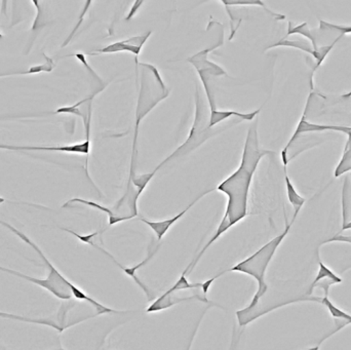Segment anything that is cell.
Segmentation results:
<instances>
[{
  "instance_id": "obj_12",
  "label": "cell",
  "mask_w": 351,
  "mask_h": 350,
  "mask_svg": "<svg viewBox=\"0 0 351 350\" xmlns=\"http://www.w3.org/2000/svg\"><path fill=\"white\" fill-rule=\"evenodd\" d=\"M294 47V49H300V51H305V53H309V55H313L315 60V65L313 67V72H311V84H313V75H315V71H317V68L322 65L321 59H319V53L313 49V45L309 42L308 40H287V39H282V40L278 41V42L274 43V45H270L266 49H274V47Z\"/></svg>"
},
{
  "instance_id": "obj_27",
  "label": "cell",
  "mask_w": 351,
  "mask_h": 350,
  "mask_svg": "<svg viewBox=\"0 0 351 350\" xmlns=\"http://www.w3.org/2000/svg\"><path fill=\"white\" fill-rule=\"evenodd\" d=\"M3 201V199H0V203H2Z\"/></svg>"
},
{
  "instance_id": "obj_26",
  "label": "cell",
  "mask_w": 351,
  "mask_h": 350,
  "mask_svg": "<svg viewBox=\"0 0 351 350\" xmlns=\"http://www.w3.org/2000/svg\"><path fill=\"white\" fill-rule=\"evenodd\" d=\"M351 229V221H348L346 225L342 226L341 232H344V230H350Z\"/></svg>"
},
{
  "instance_id": "obj_13",
  "label": "cell",
  "mask_w": 351,
  "mask_h": 350,
  "mask_svg": "<svg viewBox=\"0 0 351 350\" xmlns=\"http://www.w3.org/2000/svg\"><path fill=\"white\" fill-rule=\"evenodd\" d=\"M321 304L327 308L330 316L335 321V324L337 325V329H336L334 333L342 330L344 327L348 326V325H351V314L337 308V306L330 300L329 296H323V297H322Z\"/></svg>"
},
{
  "instance_id": "obj_21",
  "label": "cell",
  "mask_w": 351,
  "mask_h": 350,
  "mask_svg": "<svg viewBox=\"0 0 351 350\" xmlns=\"http://www.w3.org/2000/svg\"><path fill=\"white\" fill-rule=\"evenodd\" d=\"M154 176L152 175V173H149V174L140 175V176H135L133 177V178H131L132 180H133L134 185H135V186L138 188V197L142 195L144 189L146 188L148 183L152 181V179L154 178Z\"/></svg>"
},
{
  "instance_id": "obj_11",
  "label": "cell",
  "mask_w": 351,
  "mask_h": 350,
  "mask_svg": "<svg viewBox=\"0 0 351 350\" xmlns=\"http://www.w3.org/2000/svg\"><path fill=\"white\" fill-rule=\"evenodd\" d=\"M90 125L86 127V142L82 144H75V145L69 146H58V147H19V146L0 145V148L14 150H45V151L71 152V153H82L88 155L90 149Z\"/></svg>"
},
{
  "instance_id": "obj_29",
  "label": "cell",
  "mask_w": 351,
  "mask_h": 350,
  "mask_svg": "<svg viewBox=\"0 0 351 350\" xmlns=\"http://www.w3.org/2000/svg\"><path fill=\"white\" fill-rule=\"evenodd\" d=\"M62 350H65V349H62Z\"/></svg>"
},
{
  "instance_id": "obj_18",
  "label": "cell",
  "mask_w": 351,
  "mask_h": 350,
  "mask_svg": "<svg viewBox=\"0 0 351 350\" xmlns=\"http://www.w3.org/2000/svg\"><path fill=\"white\" fill-rule=\"evenodd\" d=\"M73 203H84V205H88V207L95 208V209L99 210V211L104 212L105 214L108 215L109 218V225H115V224L119 223V219L115 217L114 214H113L112 210L108 209V208L103 207V205H99V203H94V201H84V199H73L71 201H68L66 205H64V207H68V205Z\"/></svg>"
},
{
  "instance_id": "obj_10",
  "label": "cell",
  "mask_w": 351,
  "mask_h": 350,
  "mask_svg": "<svg viewBox=\"0 0 351 350\" xmlns=\"http://www.w3.org/2000/svg\"><path fill=\"white\" fill-rule=\"evenodd\" d=\"M190 300H198V301L204 302V303L210 304V305H215L212 302L208 301L206 297H202L199 295L190 296V297H177L176 293H167L165 292L160 298L154 300V303L147 308L146 312L148 314H154V312H162L165 310H169V308H173L177 304L181 303V302L190 301Z\"/></svg>"
},
{
  "instance_id": "obj_17",
  "label": "cell",
  "mask_w": 351,
  "mask_h": 350,
  "mask_svg": "<svg viewBox=\"0 0 351 350\" xmlns=\"http://www.w3.org/2000/svg\"><path fill=\"white\" fill-rule=\"evenodd\" d=\"M0 318H5V320L19 321V322L29 323V324L43 325V326L51 327L55 329L58 332L61 333L57 323L49 318H33L29 316H18V314H8V312H0Z\"/></svg>"
},
{
  "instance_id": "obj_14",
  "label": "cell",
  "mask_w": 351,
  "mask_h": 350,
  "mask_svg": "<svg viewBox=\"0 0 351 350\" xmlns=\"http://www.w3.org/2000/svg\"><path fill=\"white\" fill-rule=\"evenodd\" d=\"M260 110L261 109H258V110L253 111L251 113H241L237 112V111H210V118H208V127L213 129L215 125H219V123H222L225 119L229 118L231 116H237L239 118L243 119V121H252L259 114Z\"/></svg>"
},
{
  "instance_id": "obj_7",
  "label": "cell",
  "mask_w": 351,
  "mask_h": 350,
  "mask_svg": "<svg viewBox=\"0 0 351 350\" xmlns=\"http://www.w3.org/2000/svg\"><path fill=\"white\" fill-rule=\"evenodd\" d=\"M317 259H319V271H317V275H315V281L311 283L308 292H307L306 295L308 297H311L313 291L317 289L322 290L324 296H329L331 287H333L334 285H339L343 282V279L339 275H336L330 267H328L325 263L319 260V253L317 252Z\"/></svg>"
},
{
  "instance_id": "obj_15",
  "label": "cell",
  "mask_w": 351,
  "mask_h": 350,
  "mask_svg": "<svg viewBox=\"0 0 351 350\" xmlns=\"http://www.w3.org/2000/svg\"><path fill=\"white\" fill-rule=\"evenodd\" d=\"M285 181H286L287 197H288L289 203L294 208V215L298 216L301 210H302L303 205L306 203V199L299 195L298 191L293 184L292 180L289 177L287 170H285Z\"/></svg>"
},
{
  "instance_id": "obj_4",
  "label": "cell",
  "mask_w": 351,
  "mask_h": 350,
  "mask_svg": "<svg viewBox=\"0 0 351 350\" xmlns=\"http://www.w3.org/2000/svg\"><path fill=\"white\" fill-rule=\"evenodd\" d=\"M216 132L217 131H215V129L208 127V118H206L204 102H202L199 92H198L197 88H196L195 118H194L193 125H192L191 129H190L187 140H186L180 147H178V149L176 150L174 153L171 154L162 164H158L156 170L152 172V175L154 176L162 166H164L167 162H170L173 158H178V156L185 155V154L189 153L190 151L195 149L198 146L202 145L208 138L214 136Z\"/></svg>"
},
{
  "instance_id": "obj_20",
  "label": "cell",
  "mask_w": 351,
  "mask_h": 350,
  "mask_svg": "<svg viewBox=\"0 0 351 350\" xmlns=\"http://www.w3.org/2000/svg\"><path fill=\"white\" fill-rule=\"evenodd\" d=\"M221 3L224 4L225 6L229 5H260L264 8V10H267L271 16H274L276 20H285L286 16H282V14H276V12H271V10H268L265 6V3L263 1H260V0H255V1H221Z\"/></svg>"
},
{
  "instance_id": "obj_22",
  "label": "cell",
  "mask_w": 351,
  "mask_h": 350,
  "mask_svg": "<svg viewBox=\"0 0 351 350\" xmlns=\"http://www.w3.org/2000/svg\"><path fill=\"white\" fill-rule=\"evenodd\" d=\"M95 95L93 96L88 97V98L84 99L82 101H80V102L76 103L73 106L69 107H62V108L58 109L55 113H72V114L80 115V116H82V112L80 111V106H82L84 103L88 102V101L93 100L94 99Z\"/></svg>"
},
{
  "instance_id": "obj_19",
  "label": "cell",
  "mask_w": 351,
  "mask_h": 350,
  "mask_svg": "<svg viewBox=\"0 0 351 350\" xmlns=\"http://www.w3.org/2000/svg\"><path fill=\"white\" fill-rule=\"evenodd\" d=\"M202 283L190 284L186 275L182 273L177 283H176L172 288H170V289L167 291V293H176V292L182 291V290L202 289Z\"/></svg>"
},
{
  "instance_id": "obj_1",
  "label": "cell",
  "mask_w": 351,
  "mask_h": 350,
  "mask_svg": "<svg viewBox=\"0 0 351 350\" xmlns=\"http://www.w3.org/2000/svg\"><path fill=\"white\" fill-rule=\"evenodd\" d=\"M269 154H274V152L260 147L257 125L255 123L247 132L239 168L217 187V190L224 193L228 197L226 211L221 222L227 224L229 228L237 225L249 215L247 205L250 187L254 175L259 166L260 160Z\"/></svg>"
},
{
  "instance_id": "obj_16",
  "label": "cell",
  "mask_w": 351,
  "mask_h": 350,
  "mask_svg": "<svg viewBox=\"0 0 351 350\" xmlns=\"http://www.w3.org/2000/svg\"><path fill=\"white\" fill-rule=\"evenodd\" d=\"M348 172H351V129L348 134V140L344 145L343 153L334 171V177L339 178Z\"/></svg>"
},
{
  "instance_id": "obj_3",
  "label": "cell",
  "mask_w": 351,
  "mask_h": 350,
  "mask_svg": "<svg viewBox=\"0 0 351 350\" xmlns=\"http://www.w3.org/2000/svg\"><path fill=\"white\" fill-rule=\"evenodd\" d=\"M0 224L4 227L8 228L10 232H14L18 238H20L25 244L30 246L35 252L37 253L41 260L45 263V267H47L49 273L47 277H45V282H47V288L45 290L49 291V293L53 294L55 297L58 299L63 300V301H70L71 299L78 300V301H86L88 303L92 304L94 306L95 310H97L98 316L100 314H110V312H114L115 310L112 308H106L103 304L99 303L97 300L94 298L90 297L86 292L82 291V289L74 285L73 283L66 279L59 271L57 267L47 258L43 251L40 250L38 246L35 244L33 240H31L26 234L23 232H19L16 228L12 227L10 224L5 223V222L0 220Z\"/></svg>"
},
{
  "instance_id": "obj_23",
  "label": "cell",
  "mask_w": 351,
  "mask_h": 350,
  "mask_svg": "<svg viewBox=\"0 0 351 350\" xmlns=\"http://www.w3.org/2000/svg\"><path fill=\"white\" fill-rule=\"evenodd\" d=\"M329 242H346V244H351V236H344V234H338L336 236H332L329 240H325L322 242L319 247L324 246V245L329 244Z\"/></svg>"
},
{
  "instance_id": "obj_24",
  "label": "cell",
  "mask_w": 351,
  "mask_h": 350,
  "mask_svg": "<svg viewBox=\"0 0 351 350\" xmlns=\"http://www.w3.org/2000/svg\"><path fill=\"white\" fill-rule=\"evenodd\" d=\"M141 4H143V1H137L134 4L133 8H132L131 12H130L129 16H128L127 20H130V18H133L134 14H136V12L138 10V8H139Z\"/></svg>"
},
{
  "instance_id": "obj_5",
  "label": "cell",
  "mask_w": 351,
  "mask_h": 350,
  "mask_svg": "<svg viewBox=\"0 0 351 350\" xmlns=\"http://www.w3.org/2000/svg\"><path fill=\"white\" fill-rule=\"evenodd\" d=\"M218 47L219 45H214V47L204 49V51H200V53H196L195 55L188 59L190 63L195 66L196 70H197L198 74H199L200 79H202V84H204V90H206V97H208L210 111L217 110L214 95H213L212 90H210V86H208L210 76H220L226 74V72L222 68L219 67L218 65L212 63V62L208 60V53Z\"/></svg>"
},
{
  "instance_id": "obj_25",
  "label": "cell",
  "mask_w": 351,
  "mask_h": 350,
  "mask_svg": "<svg viewBox=\"0 0 351 350\" xmlns=\"http://www.w3.org/2000/svg\"><path fill=\"white\" fill-rule=\"evenodd\" d=\"M337 27L343 35L350 34V33H351V25H346V26H343V25H337Z\"/></svg>"
},
{
  "instance_id": "obj_8",
  "label": "cell",
  "mask_w": 351,
  "mask_h": 350,
  "mask_svg": "<svg viewBox=\"0 0 351 350\" xmlns=\"http://www.w3.org/2000/svg\"><path fill=\"white\" fill-rule=\"evenodd\" d=\"M152 32L145 33V34L138 35V36L131 37V38L125 39V40L117 41L112 43L104 49H99L95 53H90V55H97V53H119V51H130L135 55H139L141 53L142 47L145 45L147 39L149 38Z\"/></svg>"
},
{
  "instance_id": "obj_28",
  "label": "cell",
  "mask_w": 351,
  "mask_h": 350,
  "mask_svg": "<svg viewBox=\"0 0 351 350\" xmlns=\"http://www.w3.org/2000/svg\"><path fill=\"white\" fill-rule=\"evenodd\" d=\"M230 350H232V347H231Z\"/></svg>"
},
{
  "instance_id": "obj_6",
  "label": "cell",
  "mask_w": 351,
  "mask_h": 350,
  "mask_svg": "<svg viewBox=\"0 0 351 350\" xmlns=\"http://www.w3.org/2000/svg\"><path fill=\"white\" fill-rule=\"evenodd\" d=\"M311 94L309 95L307 99L306 105H305L304 112H303L302 117L295 129L291 139L289 140L288 144L286 147H289L291 144L294 143L298 138H300L303 134L306 133H323V132H339V133L346 134L348 135V132L350 131L351 127H346V125H324V123H309L306 119L307 111H308L309 104H311Z\"/></svg>"
},
{
  "instance_id": "obj_2",
  "label": "cell",
  "mask_w": 351,
  "mask_h": 350,
  "mask_svg": "<svg viewBox=\"0 0 351 350\" xmlns=\"http://www.w3.org/2000/svg\"><path fill=\"white\" fill-rule=\"evenodd\" d=\"M297 217H298L297 215L293 216V219L291 222H289L287 217H285L286 218L285 219L286 220V227H285L284 232L282 234H278L276 238L266 242L265 245H263L261 248L258 249L254 254L245 258V260L241 261V262L237 263V265L227 269V271H222V275L230 273V271L245 273V275H250V277H253L257 282V292L254 295L251 303L249 304V306H247V310L255 308L259 303L260 300L265 297L266 294H267L268 285L266 284L265 279L266 271H267L276 251L280 248V245H282V242H284L285 238H287L289 232H290L291 228H292L293 224L296 221Z\"/></svg>"
},
{
  "instance_id": "obj_9",
  "label": "cell",
  "mask_w": 351,
  "mask_h": 350,
  "mask_svg": "<svg viewBox=\"0 0 351 350\" xmlns=\"http://www.w3.org/2000/svg\"><path fill=\"white\" fill-rule=\"evenodd\" d=\"M212 191L213 190L206 191V192L202 193L199 197H196V199H194L191 203H189V205H188L183 211L180 212L179 214H177V215L174 216L173 218H170V219L164 220V221H149V220H146L145 218H141L140 220L154 230V234H156V238H158V242H160V240H162V238L166 236L167 232L170 230V228L174 225L176 222L179 221V220L181 219V218L183 217V216L185 215V214L187 213V212L189 211V210L191 209V208L193 207V205H195L200 199H202V197H204V195H208V193L212 192Z\"/></svg>"
}]
</instances>
